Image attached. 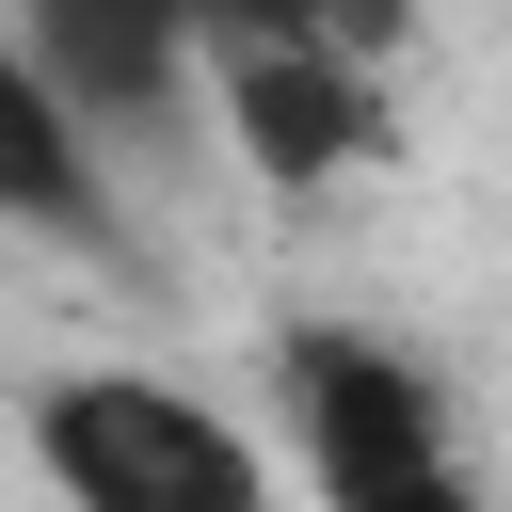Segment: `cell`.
I'll list each match as a JSON object with an SVG mask.
<instances>
[{
	"mask_svg": "<svg viewBox=\"0 0 512 512\" xmlns=\"http://www.w3.org/2000/svg\"><path fill=\"white\" fill-rule=\"evenodd\" d=\"M16 32H32V64L80 96V128L96 144H128V128H160L192 80H208V0H0Z\"/></svg>",
	"mask_w": 512,
	"mask_h": 512,
	"instance_id": "cell-4",
	"label": "cell"
},
{
	"mask_svg": "<svg viewBox=\"0 0 512 512\" xmlns=\"http://www.w3.org/2000/svg\"><path fill=\"white\" fill-rule=\"evenodd\" d=\"M32 480L64 512H272V464L240 416H208L160 368H48L32 384Z\"/></svg>",
	"mask_w": 512,
	"mask_h": 512,
	"instance_id": "cell-2",
	"label": "cell"
},
{
	"mask_svg": "<svg viewBox=\"0 0 512 512\" xmlns=\"http://www.w3.org/2000/svg\"><path fill=\"white\" fill-rule=\"evenodd\" d=\"M384 80L368 48H320V32H272V16H208V112L240 128V160L272 192H336L352 160H384Z\"/></svg>",
	"mask_w": 512,
	"mask_h": 512,
	"instance_id": "cell-3",
	"label": "cell"
},
{
	"mask_svg": "<svg viewBox=\"0 0 512 512\" xmlns=\"http://www.w3.org/2000/svg\"><path fill=\"white\" fill-rule=\"evenodd\" d=\"M0 240H112V160L16 16H0Z\"/></svg>",
	"mask_w": 512,
	"mask_h": 512,
	"instance_id": "cell-5",
	"label": "cell"
},
{
	"mask_svg": "<svg viewBox=\"0 0 512 512\" xmlns=\"http://www.w3.org/2000/svg\"><path fill=\"white\" fill-rule=\"evenodd\" d=\"M272 400H288V448H304L320 512H496L464 432H448V384L368 320H288L272 336Z\"/></svg>",
	"mask_w": 512,
	"mask_h": 512,
	"instance_id": "cell-1",
	"label": "cell"
}]
</instances>
